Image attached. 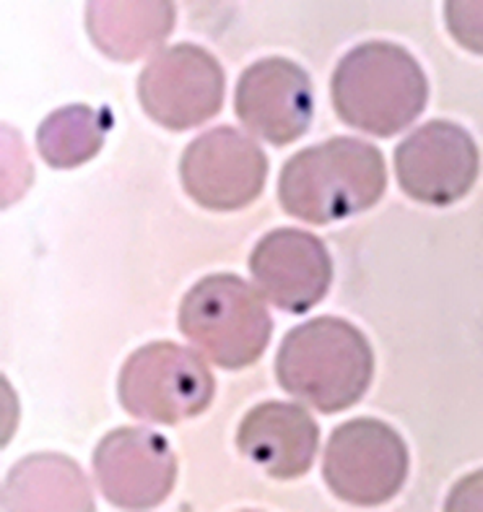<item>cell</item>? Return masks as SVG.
<instances>
[{"label": "cell", "mask_w": 483, "mask_h": 512, "mask_svg": "<svg viewBox=\"0 0 483 512\" xmlns=\"http://www.w3.org/2000/svg\"><path fill=\"white\" fill-rule=\"evenodd\" d=\"M394 168L405 196L448 207L464 199L479 178V147L456 122L433 119L397 145Z\"/></svg>", "instance_id": "cell-9"}, {"label": "cell", "mask_w": 483, "mask_h": 512, "mask_svg": "<svg viewBox=\"0 0 483 512\" xmlns=\"http://www.w3.org/2000/svg\"><path fill=\"white\" fill-rule=\"evenodd\" d=\"M227 77L217 57L192 43H179L147 62L137 82L148 118L168 131L184 132L215 118L223 108Z\"/></svg>", "instance_id": "cell-7"}, {"label": "cell", "mask_w": 483, "mask_h": 512, "mask_svg": "<svg viewBox=\"0 0 483 512\" xmlns=\"http://www.w3.org/2000/svg\"><path fill=\"white\" fill-rule=\"evenodd\" d=\"M375 374L370 340L342 317L319 316L290 330L275 356L280 387L324 415L357 405Z\"/></svg>", "instance_id": "cell-2"}, {"label": "cell", "mask_w": 483, "mask_h": 512, "mask_svg": "<svg viewBox=\"0 0 483 512\" xmlns=\"http://www.w3.org/2000/svg\"><path fill=\"white\" fill-rule=\"evenodd\" d=\"M4 509H80L93 511L92 490L79 465L69 457L38 454L18 462L2 491Z\"/></svg>", "instance_id": "cell-15"}, {"label": "cell", "mask_w": 483, "mask_h": 512, "mask_svg": "<svg viewBox=\"0 0 483 512\" xmlns=\"http://www.w3.org/2000/svg\"><path fill=\"white\" fill-rule=\"evenodd\" d=\"M386 187L383 152L366 140L339 135L288 158L277 196L290 217L321 226L370 210Z\"/></svg>", "instance_id": "cell-1"}, {"label": "cell", "mask_w": 483, "mask_h": 512, "mask_svg": "<svg viewBox=\"0 0 483 512\" xmlns=\"http://www.w3.org/2000/svg\"><path fill=\"white\" fill-rule=\"evenodd\" d=\"M171 2H90L87 30L96 48L114 61L132 62L152 53L175 28Z\"/></svg>", "instance_id": "cell-14"}, {"label": "cell", "mask_w": 483, "mask_h": 512, "mask_svg": "<svg viewBox=\"0 0 483 512\" xmlns=\"http://www.w3.org/2000/svg\"><path fill=\"white\" fill-rule=\"evenodd\" d=\"M428 96L430 83L420 62L391 41L358 44L332 74V106L340 121L379 139L412 126Z\"/></svg>", "instance_id": "cell-3"}, {"label": "cell", "mask_w": 483, "mask_h": 512, "mask_svg": "<svg viewBox=\"0 0 483 512\" xmlns=\"http://www.w3.org/2000/svg\"><path fill=\"white\" fill-rule=\"evenodd\" d=\"M113 124L108 106L100 111L87 105L64 106L41 122L36 147L54 170H72L100 153Z\"/></svg>", "instance_id": "cell-16"}, {"label": "cell", "mask_w": 483, "mask_h": 512, "mask_svg": "<svg viewBox=\"0 0 483 512\" xmlns=\"http://www.w3.org/2000/svg\"><path fill=\"white\" fill-rule=\"evenodd\" d=\"M410 454L399 431L378 418L345 421L327 441L322 477L344 503L373 508L388 503L409 477Z\"/></svg>", "instance_id": "cell-6"}, {"label": "cell", "mask_w": 483, "mask_h": 512, "mask_svg": "<svg viewBox=\"0 0 483 512\" xmlns=\"http://www.w3.org/2000/svg\"><path fill=\"white\" fill-rule=\"evenodd\" d=\"M267 174L266 152L230 126L215 127L196 137L179 163L186 194L212 212L246 209L264 191Z\"/></svg>", "instance_id": "cell-8"}, {"label": "cell", "mask_w": 483, "mask_h": 512, "mask_svg": "<svg viewBox=\"0 0 483 512\" xmlns=\"http://www.w3.org/2000/svg\"><path fill=\"white\" fill-rule=\"evenodd\" d=\"M181 334L218 368L254 365L269 345L274 321L261 293L235 274H212L179 306Z\"/></svg>", "instance_id": "cell-4"}, {"label": "cell", "mask_w": 483, "mask_h": 512, "mask_svg": "<svg viewBox=\"0 0 483 512\" xmlns=\"http://www.w3.org/2000/svg\"><path fill=\"white\" fill-rule=\"evenodd\" d=\"M235 113L251 134L267 144H293L313 121V83L308 72L287 57L254 62L236 83Z\"/></svg>", "instance_id": "cell-11"}, {"label": "cell", "mask_w": 483, "mask_h": 512, "mask_svg": "<svg viewBox=\"0 0 483 512\" xmlns=\"http://www.w3.org/2000/svg\"><path fill=\"white\" fill-rule=\"evenodd\" d=\"M319 438L318 423L308 410L272 400L249 410L236 433V446L269 477L287 482L311 470Z\"/></svg>", "instance_id": "cell-13"}, {"label": "cell", "mask_w": 483, "mask_h": 512, "mask_svg": "<svg viewBox=\"0 0 483 512\" xmlns=\"http://www.w3.org/2000/svg\"><path fill=\"white\" fill-rule=\"evenodd\" d=\"M249 272L270 303L296 316L321 303L334 280L324 241L298 228H277L262 236L249 256Z\"/></svg>", "instance_id": "cell-12"}, {"label": "cell", "mask_w": 483, "mask_h": 512, "mask_svg": "<svg viewBox=\"0 0 483 512\" xmlns=\"http://www.w3.org/2000/svg\"><path fill=\"white\" fill-rule=\"evenodd\" d=\"M101 495L126 511L157 508L175 488L178 460L165 436L148 428L109 431L93 452Z\"/></svg>", "instance_id": "cell-10"}, {"label": "cell", "mask_w": 483, "mask_h": 512, "mask_svg": "<svg viewBox=\"0 0 483 512\" xmlns=\"http://www.w3.org/2000/svg\"><path fill=\"white\" fill-rule=\"evenodd\" d=\"M122 408L137 420L175 426L204 413L215 395V378L201 355L170 340L147 343L122 365Z\"/></svg>", "instance_id": "cell-5"}]
</instances>
